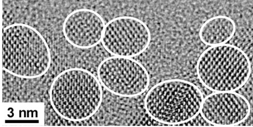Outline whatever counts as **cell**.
I'll use <instances>...</instances> for the list:
<instances>
[{
    "label": "cell",
    "mask_w": 253,
    "mask_h": 127,
    "mask_svg": "<svg viewBox=\"0 0 253 127\" xmlns=\"http://www.w3.org/2000/svg\"><path fill=\"white\" fill-rule=\"evenodd\" d=\"M105 26L103 17L95 10L77 9L65 19L63 33L72 46L78 49H89L101 42Z\"/></svg>",
    "instance_id": "cell-8"
},
{
    "label": "cell",
    "mask_w": 253,
    "mask_h": 127,
    "mask_svg": "<svg viewBox=\"0 0 253 127\" xmlns=\"http://www.w3.org/2000/svg\"><path fill=\"white\" fill-rule=\"evenodd\" d=\"M236 25L230 17L226 16L212 17L202 25L199 36L201 41L208 46L225 44L234 37Z\"/></svg>",
    "instance_id": "cell-10"
},
{
    "label": "cell",
    "mask_w": 253,
    "mask_h": 127,
    "mask_svg": "<svg viewBox=\"0 0 253 127\" xmlns=\"http://www.w3.org/2000/svg\"><path fill=\"white\" fill-rule=\"evenodd\" d=\"M151 33L149 27L138 18L119 16L106 24L102 35V46L112 55L135 57L149 48Z\"/></svg>",
    "instance_id": "cell-6"
},
{
    "label": "cell",
    "mask_w": 253,
    "mask_h": 127,
    "mask_svg": "<svg viewBox=\"0 0 253 127\" xmlns=\"http://www.w3.org/2000/svg\"><path fill=\"white\" fill-rule=\"evenodd\" d=\"M204 94L193 83L171 79L152 87L144 98V108L159 123L178 125L189 122L200 113Z\"/></svg>",
    "instance_id": "cell-3"
},
{
    "label": "cell",
    "mask_w": 253,
    "mask_h": 127,
    "mask_svg": "<svg viewBox=\"0 0 253 127\" xmlns=\"http://www.w3.org/2000/svg\"><path fill=\"white\" fill-rule=\"evenodd\" d=\"M250 103L235 92H214L204 99L200 113L211 125L230 127L244 122L251 114Z\"/></svg>",
    "instance_id": "cell-7"
},
{
    "label": "cell",
    "mask_w": 253,
    "mask_h": 127,
    "mask_svg": "<svg viewBox=\"0 0 253 127\" xmlns=\"http://www.w3.org/2000/svg\"><path fill=\"white\" fill-rule=\"evenodd\" d=\"M49 100L56 114L71 122L93 117L103 102L102 86L91 72L70 68L61 72L50 86Z\"/></svg>",
    "instance_id": "cell-1"
},
{
    "label": "cell",
    "mask_w": 253,
    "mask_h": 127,
    "mask_svg": "<svg viewBox=\"0 0 253 127\" xmlns=\"http://www.w3.org/2000/svg\"><path fill=\"white\" fill-rule=\"evenodd\" d=\"M3 127H41L45 124L42 102H9L2 104Z\"/></svg>",
    "instance_id": "cell-9"
},
{
    "label": "cell",
    "mask_w": 253,
    "mask_h": 127,
    "mask_svg": "<svg viewBox=\"0 0 253 127\" xmlns=\"http://www.w3.org/2000/svg\"><path fill=\"white\" fill-rule=\"evenodd\" d=\"M196 72L202 84L212 92H236L250 79L252 65L243 50L225 43L206 49L198 58Z\"/></svg>",
    "instance_id": "cell-4"
},
{
    "label": "cell",
    "mask_w": 253,
    "mask_h": 127,
    "mask_svg": "<svg viewBox=\"0 0 253 127\" xmlns=\"http://www.w3.org/2000/svg\"><path fill=\"white\" fill-rule=\"evenodd\" d=\"M97 75L105 89L121 97L140 96L150 86L149 72L139 62L131 58L108 57L100 63Z\"/></svg>",
    "instance_id": "cell-5"
},
{
    "label": "cell",
    "mask_w": 253,
    "mask_h": 127,
    "mask_svg": "<svg viewBox=\"0 0 253 127\" xmlns=\"http://www.w3.org/2000/svg\"><path fill=\"white\" fill-rule=\"evenodd\" d=\"M52 56L42 34L30 25L15 23L3 28L2 67L14 77H42L51 66Z\"/></svg>",
    "instance_id": "cell-2"
}]
</instances>
